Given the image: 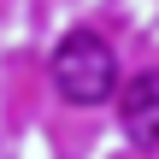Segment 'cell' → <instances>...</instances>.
Returning <instances> with one entry per match:
<instances>
[{
  "label": "cell",
  "mask_w": 159,
  "mask_h": 159,
  "mask_svg": "<svg viewBox=\"0 0 159 159\" xmlns=\"http://www.w3.org/2000/svg\"><path fill=\"white\" fill-rule=\"evenodd\" d=\"M53 89H59L71 106H100V100L124 94V89H118V59H112V47H106L94 30H71V35L53 47Z\"/></svg>",
  "instance_id": "obj_1"
},
{
  "label": "cell",
  "mask_w": 159,
  "mask_h": 159,
  "mask_svg": "<svg viewBox=\"0 0 159 159\" xmlns=\"http://www.w3.org/2000/svg\"><path fill=\"white\" fill-rule=\"evenodd\" d=\"M118 118H124V136L136 148H159V71H142V77L124 83Z\"/></svg>",
  "instance_id": "obj_2"
}]
</instances>
